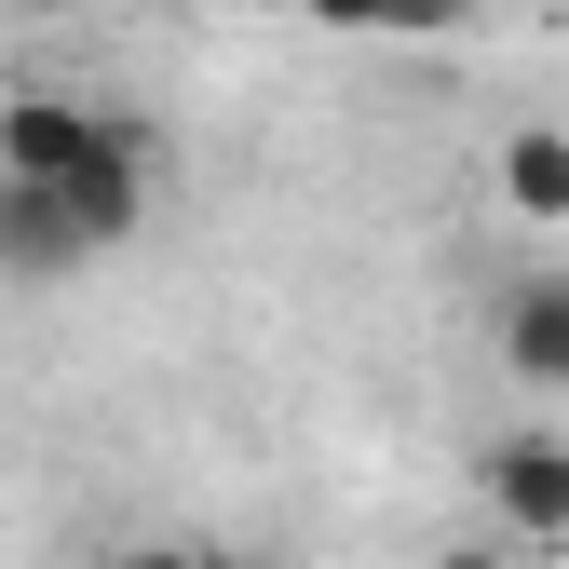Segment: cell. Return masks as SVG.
<instances>
[{
	"label": "cell",
	"instance_id": "1",
	"mask_svg": "<svg viewBox=\"0 0 569 569\" xmlns=\"http://www.w3.org/2000/svg\"><path fill=\"white\" fill-rule=\"evenodd\" d=\"M0 177H14V190H54L68 218L96 231V258L150 231V136H136L122 109H82V96H54V82L0 96Z\"/></svg>",
	"mask_w": 569,
	"mask_h": 569
},
{
	"label": "cell",
	"instance_id": "2",
	"mask_svg": "<svg viewBox=\"0 0 569 569\" xmlns=\"http://www.w3.org/2000/svg\"><path fill=\"white\" fill-rule=\"evenodd\" d=\"M475 488L516 542H569V435H488Z\"/></svg>",
	"mask_w": 569,
	"mask_h": 569
},
{
	"label": "cell",
	"instance_id": "3",
	"mask_svg": "<svg viewBox=\"0 0 569 569\" xmlns=\"http://www.w3.org/2000/svg\"><path fill=\"white\" fill-rule=\"evenodd\" d=\"M488 352H502V380L569 393V271H516L502 312H488Z\"/></svg>",
	"mask_w": 569,
	"mask_h": 569
},
{
	"label": "cell",
	"instance_id": "4",
	"mask_svg": "<svg viewBox=\"0 0 569 569\" xmlns=\"http://www.w3.org/2000/svg\"><path fill=\"white\" fill-rule=\"evenodd\" d=\"M68 271H96V231L68 218L54 190H14V177H0V284H68Z\"/></svg>",
	"mask_w": 569,
	"mask_h": 569
},
{
	"label": "cell",
	"instance_id": "5",
	"mask_svg": "<svg viewBox=\"0 0 569 569\" xmlns=\"http://www.w3.org/2000/svg\"><path fill=\"white\" fill-rule=\"evenodd\" d=\"M488 177H502L516 218H569V122H516L502 150H488Z\"/></svg>",
	"mask_w": 569,
	"mask_h": 569
},
{
	"label": "cell",
	"instance_id": "6",
	"mask_svg": "<svg viewBox=\"0 0 569 569\" xmlns=\"http://www.w3.org/2000/svg\"><path fill=\"white\" fill-rule=\"evenodd\" d=\"M312 28H352V41H435L461 28V0H299Z\"/></svg>",
	"mask_w": 569,
	"mask_h": 569
},
{
	"label": "cell",
	"instance_id": "7",
	"mask_svg": "<svg viewBox=\"0 0 569 569\" xmlns=\"http://www.w3.org/2000/svg\"><path fill=\"white\" fill-rule=\"evenodd\" d=\"M109 569H231V556H203V542H136V556H109Z\"/></svg>",
	"mask_w": 569,
	"mask_h": 569
},
{
	"label": "cell",
	"instance_id": "8",
	"mask_svg": "<svg viewBox=\"0 0 569 569\" xmlns=\"http://www.w3.org/2000/svg\"><path fill=\"white\" fill-rule=\"evenodd\" d=\"M0 14H82V0H0Z\"/></svg>",
	"mask_w": 569,
	"mask_h": 569
},
{
	"label": "cell",
	"instance_id": "9",
	"mask_svg": "<svg viewBox=\"0 0 569 569\" xmlns=\"http://www.w3.org/2000/svg\"><path fill=\"white\" fill-rule=\"evenodd\" d=\"M448 569H502V556H448Z\"/></svg>",
	"mask_w": 569,
	"mask_h": 569
},
{
	"label": "cell",
	"instance_id": "10",
	"mask_svg": "<svg viewBox=\"0 0 569 569\" xmlns=\"http://www.w3.org/2000/svg\"><path fill=\"white\" fill-rule=\"evenodd\" d=\"M461 14H475V0H461Z\"/></svg>",
	"mask_w": 569,
	"mask_h": 569
}]
</instances>
